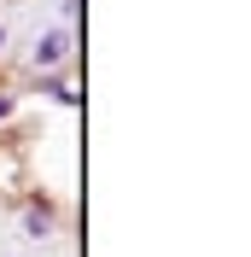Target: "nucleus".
Returning a JSON list of instances; mask_svg holds the SVG:
<instances>
[{"instance_id": "1", "label": "nucleus", "mask_w": 251, "mask_h": 257, "mask_svg": "<svg viewBox=\"0 0 251 257\" xmlns=\"http://www.w3.org/2000/svg\"><path fill=\"white\" fill-rule=\"evenodd\" d=\"M64 59H70V30H47V35H35V47H30V64H35V70H59Z\"/></svg>"}, {"instance_id": "2", "label": "nucleus", "mask_w": 251, "mask_h": 257, "mask_svg": "<svg viewBox=\"0 0 251 257\" xmlns=\"http://www.w3.org/2000/svg\"><path fill=\"white\" fill-rule=\"evenodd\" d=\"M24 228H30V240H47V210H30V222H24Z\"/></svg>"}, {"instance_id": "3", "label": "nucleus", "mask_w": 251, "mask_h": 257, "mask_svg": "<svg viewBox=\"0 0 251 257\" xmlns=\"http://www.w3.org/2000/svg\"><path fill=\"white\" fill-rule=\"evenodd\" d=\"M6 111H12V94H0V117H6Z\"/></svg>"}, {"instance_id": "4", "label": "nucleus", "mask_w": 251, "mask_h": 257, "mask_svg": "<svg viewBox=\"0 0 251 257\" xmlns=\"http://www.w3.org/2000/svg\"><path fill=\"white\" fill-rule=\"evenodd\" d=\"M0 47H6V30H0Z\"/></svg>"}]
</instances>
